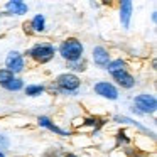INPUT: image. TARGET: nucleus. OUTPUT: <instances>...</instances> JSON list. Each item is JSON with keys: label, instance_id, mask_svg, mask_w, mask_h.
<instances>
[{"label": "nucleus", "instance_id": "2eb2a0df", "mask_svg": "<svg viewBox=\"0 0 157 157\" xmlns=\"http://www.w3.org/2000/svg\"><path fill=\"white\" fill-rule=\"evenodd\" d=\"M32 27H34V31H44V17L42 15H36L32 19Z\"/></svg>", "mask_w": 157, "mask_h": 157}, {"label": "nucleus", "instance_id": "9b49d317", "mask_svg": "<svg viewBox=\"0 0 157 157\" xmlns=\"http://www.w3.org/2000/svg\"><path fill=\"white\" fill-rule=\"evenodd\" d=\"M39 125H42V127H46V128H49V130H52V132H56V133H59V135H69L68 132H64V130H61V128H58V127L54 125V123H51V120L48 118V117H39Z\"/></svg>", "mask_w": 157, "mask_h": 157}, {"label": "nucleus", "instance_id": "f03ea898", "mask_svg": "<svg viewBox=\"0 0 157 157\" xmlns=\"http://www.w3.org/2000/svg\"><path fill=\"white\" fill-rule=\"evenodd\" d=\"M58 85L61 86L63 90H68V91H75L78 90L79 86V78L76 75H71V73H66V75H61L58 76Z\"/></svg>", "mask_w": 157, "mask_h": 157}, {"label": "nucleus", "instance_id": "1a4fd4ad", "mask_svg": "<svg viewBox=\"0 0 157 157\" xmlns=\"http://www.w3.org/2000/svg\"><path fill=\"white\" fill-rule=\"evenodd\" d=\"M93 59H95L96 64L105 66V64H108V61H110V54L106 52V49H105V48L98 46V48L93 49Z\"/></svg>", "mask_w": 157, "mask_h": 157}, {"label": "nucleus", "instance_id": "20e7f679", "mask_svg": "<svg viewBox=\"0 0 157 157\" xmlns=\"http://www.w3.org/2000/svg\"><path fill=\"white\" fill-rule=\"evenodd\" d=\"M135 105L140 108V112L144 113H152L155 112V98L150 95H139L135 96Z\"/></svg>", "mask_w": 157, "mask_h": 157}, {"label": "nucleus", "instance_id": "f257e3e1", "mask_svg": "<svg viewBox=\"0 0 157 157\" xmlns=\"http://www.w3.org/2000/svg\"><path fill=\"white\" fill-rule=\"evenodd\" d=\"M59 52H61V56L64 59H68V61H78L83 54V46H81V42L76 41V39H68V41H64L61 44Z\"/></svg>", "mask_w": 157, "mask_h": 157}, {"label": "nucleus", "instance_id": "f3484780", "mask_svg": "<svg viewBox=\"0 0 157 157\" xmlns=\"http://www.w3.org/2000/svg\"><path fill=\"white\" fill-rule=\"evenodd\" d=\"M66 157H76V155H73V154H69V155H66Z\"/></svg>", "mask_w": 157, "mask_h": 157}, {"label": "nucleus", "instance_id": "0eeeda50", "mask_svg": "<svg viewBox=\"0 0 157 157\" xmlns=\"http://www.w3.org/2000/svg\"><path fill=\"white\" fill-rule=\"evenodd\" d=\"M113 78L118 81L120 86H123V88H132L133 85H135V79L132 78V76L128 75V73L125 71V69H122V71H117V73H112Z\"/></svg>", "mask_w": 157, "mask_h": 157}, {"label": "nucleus", "instance_id": "423d86ee", "mask_svg": "<svg viewBox=\"0 0 157 157\" xmlns=\"http://www.w3.org/2000/svg\"><path fill=\"white\" fill-rule=\"evenodd\" d=\"M5 64H7L10 73H17V71H22V68H24V59L17 51H12L5 59Z\"/></svg>", "mask_w": 157, "mask_h": 157}, {"label": "nucleus", "instance_id": "ddd939ff", "mask_svg": "<svg viewBox=\"0 0 157 157\" xmlns=\"http://www.w3.org/2000/svg\"><path fill=\"white\" fill-rule=\"evenodd\" d=\"M42 91H44V88H42L41 85H31V86L25 88V93H27L29 96H37V95H41Z\"/></svg>", "mask_w": 157, "mask_h": 157}, {"label": "nucleus", "instance_id": "a211bd4d", "mask_svg": "<svg viewBox=\"0 0 157 157\" xmlns=\"http://www.w3.org/2000/svg\"><path fill=\"white\" fill-rule=\"evenodd\" d=\"M0 157H5V155H4V154H2V152H0Z\"/></svg>", "mask_w": 157, "mask_h": 157}, {"label": "nucleus", "instance_id": "4468645a", "mask_svg": "<svg viewBox=\"0 0 157 157\" xmlns=\"http://www.w3.org/2000/svg\"><path fill=\"white\" fill-rule=\"evenodd\" d=\"M10 79H14V73H10L9 69H0V85H5Z\"/></svg>", "mask_w": 157, "mask_h": 157}, {"label": "nucleus", "instance_id": "f8f14e48", "mask_svg": "<svg viewBox=\"0 0 157 157\" xmlns=\"http://www.w3.org/2000/svg\"><path fill=\"white\" fill-rule=\"evenodd\" d=\"M125 66H127V64L122 61V59H117V61L108 63V68H106V69H108L110 73H117V71H122V69L125 68Z\"/></svg>", "mask_w": 157, "mask_h": 157}, {"label": "nucleus", "instance_id": "9d476101", "mask_svg": "<svg viewBox=\"0 0 157 157\" xmlns=\"http://www.w3.org/2000/svg\"><path fill=\"white\" fill-rule=\"evenodd\" d=\"M5 9H7L9 12H14L15 15H22L27 12V5L22 4L21 0H14V2H9L7 5H5Z\"/></svg>", "mask_w": 157, "mask_h": 157}, {"label": "nucleus", "instance_id": "dca6fc26", "mask_svg": "<svg viewBox=\"0 0 157 157\" xmlns=\"http://www.w3.org/2000/svg\"><path fill=\"white\" fill-rule=\"evenodd\" d=\"M4 86L7 90H10V91H17V90L22 88V81H21V79H10V81L5 83Z\"/></svg>", "mask_w": 157, "mask_h": 157}, {"label": "nucleus", "instance_id": "7ed1b4c3", "mask_svg": "<svg viewBox=\"0 0 157 157\" xmlns=\"http://www.w3.org/2000/svg\"><path fill=\"white\" fill-rule=\"evenodd\" d=\"M32 58L36 59V61L39 63H48L52 59V56H54V49L51 48V46H36L34 49L31 51Z\"/></svg>", "mask_w": 157, "mask_h": 157}, {"label": "nucleus", "instance_id": "39448f33", "mask_svg": "<svg viewBox=\"0 0 157 157\" xmlns=\"http://www.w3.org/2000/svg\"><path fill=\"white\" fill-rule=\"evenodd\" d=\"M95 91L98 93L100 96H103V98H108V100H117L118 98V91H117V88L113 85H110V83H96L95 85Z\"/></svg>", "mask_w": 157, "mask_h": 157}, {"label": "nucleus", "instance_id": "6e6552de", "mask_svg": "<svg viewBox=\"0 0 157 157\" xmlns=\"http://www.w3.org/2000/svg\"><path fill=\"white\" fill-rule=\"evenodd\" d=\"M130 17H132V2H130V0H123L122 10H120V21H122L123 27H128Z\"/></svg>", "mask_w": 157, "mask_h": 157}]
</instances>
